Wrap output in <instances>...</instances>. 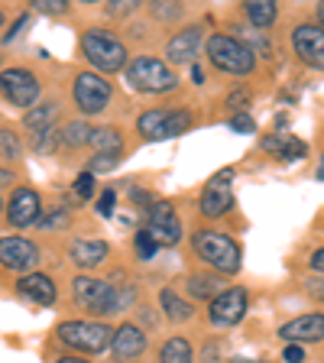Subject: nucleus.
<instances>
[{
  "label": "nucleus",
  "instance_id": "1",
  "mask_svg": "<svg viewBox=\"0 0 324 363\" xmlns=\"http://www.w3.org/2000/svg\"><path fill=\"white\" fill-rule=\"evenodd\" d=\"M191 250H195V257L201 259V263H208L214 272H220V276H234L243 266L240 243L230 234H224V230H208V227L195 230V234H191Z\"/></svg>",
  "mask_w": 324,
  "mask_h": 363
},
{
  "label": "nucleus",
  "instance_id": "2",
  "mask_svg": "<svg viewBox=\"0 0 324 363\" xmlns=\"http://www.w3.org/2000/svg\"><path fill=\"white\" fill-rule=\"evenodd\" d=\"M123 78L140 94H169L179 88V75L156 55H136L130 65H123Z\"/></svg>",
  "mask_w": 324,
  "mask_h": 363
},
{
  "label": "nucleus",
  "instance_id": "3",
  "mask_svg": "<svg viewBox=\"0 0 324 363\" xmlns=\"http://www.w3.org/2000/svg\"><path fill=\"white\" fill-rule=\"evenodd\" d=\"M82 52L98 68V75H113V72H123V65H127V45L101 26H91L82 33Z\"/></svg>",
  "mask_w": 324,
  "mask_h": 363
},
{
  "label": "nucleus",
  "instance_id": "4",
  "mask_svg": "<svg viewBox=\"0 0 324 363\" xmlns=\"http://www.w3.org/2000/svg\"><path fill=\"white\" fill-rule=\"evenodd\" d=\"M113 328L107 321H62L55 328V340L75 354H104L111 347Z\"/></svg>",
  "mask_w": 324,
  "mask_h": 363
},
{
  "label": "nucleus",
  "instance_id": "5",
  "mask_svg": "<svg viewBox=\"0 0 324 363\" xmlns=\"http://www.w3.org/2000/svg\"><path fill=\"white\" fill-rule=\"evenodd\" d=\"M208 59H211V65L218 72L237 75V78L250 75L257 68V55L250 52V45L237 36H227V33H214L208 39Z\"/></svg>",
  "mask_w": 324,
  "mask_h": 363
},
{
  "label": "nucleus",
  "instance_id": "6",
  "mask_svg": "<svg viewBox=\"0 0 324 363\" xmlns=\"http://www.w3.org/2000/svg\"><path fill=\"white\" fill-rule=\"evenodd\" d=\"M72 302L91 315H117V286L94 276H75L72 279Z\"/></svg>",
  "mask_w": 324,
  "mask_h": 363
},
{
  "label": "nucleus",
  "instance_id": "7",
  "mask_svg": "<svg viewBox=\"0 0 324 363\" xmlns=\"http://www.w3.org/2000/svg\"><path fill=\"white\" fill-rule=\"evenodd\" d=\"M111 98H113L111 82H107L104 75H98V72H78V75L72 78V101H75V107L84 117L104 113Z\"/></svg>",
  "mask_w": 324,
  "mask_h": 363
},
{
  "label": "nucleus",
  "instance_id": "8",
  "mask_svg": "<svg viewBox=\"0 0 324 363\" xmlns=\"http://www.w3.org/2000/svg\"><path fill=\"white\" fill-rule=\"evenodd\" d=\"M234 204V169H218L198 195V211L208 220L224 218Z\"/></svg>",
  "mask_w": 324,
  "mask_h": 363
},
{
  "label": "nucleus",
  "instance_id": "9",
  "mask_svg": "<svg viewBox=\"0 0 324 363\" xmlns=\"http://www.w3.org/2000/svg\"><path fill=\"white\" fill-rule=\"evenodd\" d=\"M0 94L10 101L13 107H23L30 111L33 104L39 101V78L33 68L26 65H13L0 72Z\"/></svg>",
  "mask_w": 324,
  "mask_h": 363
},
{
  "label": "nucleus",
  "instance_id": "10",
  "mask_svg": "<svg viewBox=\"0 0 324 363\" xmlns=\"http://www.w3.org/2000/svg\"><path fill=\"white\" fill-rule=\"evenodd\" d=\"M146 234L156 240V247H175L181 243V220L175 214L172 201H152L146 211Z\"/></svg>",
  "mask_w": 324,
  "mask_h": 363
},
{
  "label": "nucleus",
  "instance_id": "11",
  "mask_svg": "<svg viewBox=\"0 0 324 363\" xmlns=\"http://www.w3.org/2000/svg\"><path fill=\"white\" fill-rule=\"evenodd\" d=\"M39 259H43V253H39V247L30 240V237H0V266L4 269H13V272H26L36 269Z\"/></svg>",
  "mask_w": 324,
  "mask_h": 363
},
{
  "label": "nucleus",
  "instance_id": "12",
  "mask_svg": "<svg viewBox=\"0 0 324 363\" xmlns=\"http://www.w3.org/2000/svg\"><path fill=\"white\" fill-rule=\"evenodd\" d=\"M247 315V289L243 286H234V289H224L211 298L208 305V318H211V325L218 328H234L243 321Z\"/></svg>",
  "mask_w": 324,
  "mask_h": 363
},
{
  "label": "nucleus",
  "instance_id": "13",
  "mask_svg": "<svg viewBox=\"0 0 324 363\" xmlns=\"http://www.w3.org/2000/svg\"><path fill=\"white\" fill-rule=\"evenodd\" d=\"M146 347H150V337H146V331L140 325H133V321H127V325L113 328V337H111V357L117 363H136L140 357L146 354Z\"/></svg>",
  "mask_w": 324,
  "mask_h": 363
},
{
  "label": "nucleus",
  "instance_id": "14",
  "mask_svg": "<svg viewBox=\"0 0 324 363\" xmlns=\"http://www.w3.org/2000/svg\"><path fill=\"white\" fill-rule=\"evenodd\" d=\"M204 43V26L201 23H191V26H181L172 39L166 43V65H195L198 52H201Z\"/></svg>",
  "mask_w": 324,
  "mask_h": 363
},
{
  "label": "nucleus",
  "instance_id": "15",
  "mask_svg": "<svg viewBox=\"0 0 324 363\" xmlns=\"http://www.w3.org/2000/svg\"><path fill=\"white\" fill-rule=\"evenodd\" d=\"M292 49L308 68H324V30L318 23H298L292 30Z\"/></svg>",
  "mask_w": 324,
  "mask_h": 363
},
{
  "label": "nucleus",
  "instance_id": "16",
  "mask_svg": "<svg viewBox=\"0 0 324 363\" xmlns=\"http://www.w3.org/2000/svg\"><path fill=\"white\" fill-rule=\"evenodd\" d=\"M279 337L289 344H321L324 340V315L321 311H308V315H298L292 321L279 328Z\"/></svg>",
  "mask_w": 324,
  "mask_h": 363
},
{
  "label": "nucleus",
  "instance_id": "17",
  "mask_svg": "<svg viewBox=\"0 0 324 363\" xmlns=\"http://www.w3.org/2000/svg\"><path fill=\"white\" fill-rule=\"evenodd\" d=\"M4 211H7V220L13 227H33L43 214V201L33 189H16L13 198L4 204Z\"/></svg>",
  "mask_w": 324,
  "mask_h": 363
},
{
  "label": "nucleus",
  "instance_id": "18",
  "mask_svg": "<svg viewBox=\"0 0 324 363\" xmlns=\"http://www.w3.org/2000/svg\"><path fill=\"white\" fill-rule=\"evenodd\" d=\"M111 247L104 240H94V237H75L68 243V259L78 266V269H98L107 259Z\"/></svg>",
  "mask_w": 324,
  "mask_h": 363
},
{
  "label": "nucleus",
  "instance_id": "19",
  "mask_svg": "<svg viewBox=\"0 0 324 363\" xmlns=\"http://www.w3.org/2000/svg\"><path fill=\"white\" fill-rule=\"evenodd\" d=\"M16 292H20V298H26V302H33V305H52L55 298H59L55 282L49 279V276H43V272H26V276H20Z\"/></svg>",
  "mask_w": 324,
  "mask_h": 363
},
{
  "label": "nucleus",
  "instance_id": "20",
  "mask_svg": "<svg viewBox=\"0 0 324 363\" xmlns=\"http://www.w3.org/2000/svg\"><path fill=\"white\" fill-rule=\"evenodd\" d=\"M259 150L269 152V156L276 159H286V162H295V159H305V152H308V146L302 143V140H295V136L289 133H269L259 140Z\"/></svg>",
  "mask_w": 324,
  "mask_h": 363
},
{
  "label": "nucleus",
  "instance_id": "21",
  "mask_svg": "<svg viewBox=\"0 0 324 363\" xmlns=\"http://www.w3.org/2000/svg\"><path fill=\"white\" fill-rule=\"evenodd\" d=\"M59 101H43V104H33L30 111L23 113V127L26 133L36 136V133H45V130H55V121H59Z\"/></svg>",
  "mask_w": 324,
  "mask_h": 363
},
{
  "label": "nucleus",
  "instance_id": "22",
  "mask_svg": "<svg viewBox=\"0 0 324 363\" xmlns=\"http://www.w3.org/2000/svg\"><path fill=\"white\" fill-rule=\"evenodd\" d=\"M159 305H162V315H166L169 321H175V325H181V321H191V318H195L191 302H185L175 289H162V292H159Z\"/></svg>",
  "mask_w": 324,
  "mask_h": 363
},
{
  "label": "nucleus",
  "instance_id": "23",
  "mask_svg": "<svg viewBox=\"0 0 324 363\" xmlns=\"http://www.w3.org/2000/svg\"><path fill=\"white\" fill-rule=\"evenodd\" d=\"M243 13H247L253 30H269L272 23H276V16H279V7H276L272 0H247V4H243Z\"/></svg>",
  "mask_w": 324,
  "mask_h": 363
},
{
  "label": "nucleus",
  "instance_id": "24",
  "mask_svg": "<svg viewBox=\"0 0 324 363\" xmlns=\"http://www.w3.org/2000/svg\"><path fill=\"white\" fill-rule=\"evenodd\" d=\"M166 117H169L166 107L140 113V121H136V133L143 136V140H166Z\"/></svg>",
  "mask_w": 324,
  "mask_h": 363
},
{
  "label": "nucleus",
  "instance_id": "25",
  "mask_svg": "<svg viewBox=\"0 0 324 363\" xmlns=\"http://www.w3.org/2000/svg\"><path fill=\"white\" fill-rule=\"evenodd\" d=\"M159 363H195V350H191L189 337L172 334V337L162 344V350H159Z\"/></svg>",
  "mask_w": 324,
  "mask_h": 363
},
{
  "label": "nucleus",
  "instance_id": "26",
  "mask_svg": "<svg viewBox=\"0 0 324 363\" xmlns=\"http://www.w3.org/2000/svg\"><path fill=\"white\" fill-rule=\"evenodd\" d=\"M88 146H94V152H123V136L117 127H94L88 133Z\"/></svg>",
  "mask_w": 324,
  "mask_h": 363
},
{
  "label": "nucleus",
  "instance_id": "27",
  "mask_svg": "<svg viewBox=\"0 0 324 363\" xmlns=\"http://www.w3.org/2000/svg\"><path fill=\"white\" fill-rule=\"evenodd\" d=\"M88 133H91L88 123L72 121V123H65V127H62L59 143L65 146V150H82V146H88Z\"/></svg>",
  "mask_w": 324,
  "mask_h": 363
},
{
  "label": "nucleus",
  "instance_id": "28",
  "mask_svg": "<svg viewBox=\"0 0 324 363\" xmlns=\"http://www.w3.org/2000/svg\"><path fill=\"white\" fill-rule=\"evenodd\" d=\"M0 159L4 162H20L23 159V140L10 127H0Z\"/></svg>",
  "mask_w": 324,
  "mask_h": 363
},
{
  "label": "nucleus",
  "instance_id": "29",
  "mask_svg": "<svg viewBox=\"0 0 324 363\" xmlns=\"http://www.w3.org/2000/svg\"><path fill=\"white\" fill-rule=\"evenodd\" d=\"M189 292H191V298H201V302H208V298H214L218 295V282L214 279H208V276H189Z\"/></svg>",
  "mask_w": 324,
  "mask_h": 363
},
{
  "label": "nucleus",
  "instance_id": "30",
  "mask_svg": "<svg viewBox=\"0 0 324 363\" xmlns=\"http://www.w3.org/2000/svg\"><path fill=\"white\" fill-rule=\"evenodd\" d=\"M121 159H123V152H94L88 172L91 175H94V172H111V169L121 166Z\"/></svg>",
  "mask_w": 324,
  "mask_h": 363
},
{
  "label": "nucleus",
  "instance_id": "31",
  "mask_svg": "<svg viewBox=\"0 0 324 363\" xmlns=\"http://www.w3.org/2000/svg\"><path fill=\"white\" fill-rule=\"evenodd\" d=\"M150 10L159 23H175L185 16V4H152Z\"/></svg>",
  "mask_w": 324,
  "mask_h": 363
},
{
  "label": "nucleus",
  "instance_id": "32",
  "mask_svg": "<svg viewBox=\"0 0 324 363\" xmlns=\"http://www.w3.org/2000/svg\"><path fill=\"white\" fill-rule=\"evenodd\" d=\"M133 250H136V257L140 259H152L159 253V247H156V240H152L146 230H136V237H133Z\"/></svg>",
  "mask_w": 324,
  "mask_h": 363
},
{
  "label": "nucleus",
  "instance_id": "33",
  "mask_svg": "<svg viewBox=\"0 0 324 363\" xmlns=\"http://www.w3.org/2000/svg\"><path fill=\"white\" fill-rule=\"evenodd\" d=\"M224 107L227 111H234V113H247L250 107V91L247 88H234L230 94L224 98Z\"/></svg>",
  "mask_w": 324,
  "mask_h": 363
},
{
  "label": "nucleus",
  "instance_id": "34",
  "mask_svg": "<svg viewBox=\"0 0 324 363\" xmlns=\"http://www.w3.org/2000/svg\"><path fill=\"white\" fill-rule=\"evenodd\" d=\"M227 127L234 130V133H257V123H253V117H250V113H230Z\"/></svg>",
  "mask_w": 324,
  "mask_h": 363
},
{
  "label": "nucleus",
  "instance_id": "35",
  "mask_svg": "<svg viewBox=\"0 0 324 363\" xmlns=\"http://www.w3.org/2000/svg\"><path fill=\"white\" fill-rule=\"evenodd\" d=\"M33 10H39V13L62 16V13H68V0H33Z\"/></svg>",
  "mask_w": 324,
  "mask_h": 363
},
{
  "label": "nucleus",
  "instance_id": "36",
  "mask_svg": "<svg viewBox=\"0 0 324 363\" xmlns=\"http://www.w3.org/2000/svg\"><path fill=\"white\" fill-rule=\"evenodd\" d=\"M33 146H36L39 152H49L59 146V130H45V133H36L33 136Z\"/></svg>",
  "mask_w": 324,
  "mask_h": 363
},
{
  "label": "nucleus",
  "instance_id": "37",
  "mask_svg": "<svg viewBox=\"0 0 324 363\" xmlns=\"http://www.w3.org/2000/svg\"><path fill=\"white\" fill-rule=\"evenodd\" d=\"M104 10L111 16H133L136 10H140V4H133V0H113V4H107Z\"/></svg>",
  "mask_w": 324,
  "mask_h": 363
},
{
  "label": "nucleus",
  "instance_id": "38",
  "mask_svg": "<svg viewBox=\"0 0 324 363\" xmlns=\"http://www.w3.org/2000/svg\"><path fill=\"white\" fill-rule=\"evenodd\" d=\"M72 189H75L78 198H91V195H94V175H91V172H82V175L75 179V185H72Z\"/></svg>",
  "mask_w": 324,
  "mask_h": 363
},
{
  "label": "nucleus",
  "instance_id": "39",
  "mask_svg": "<svg viewBox=\"0 0 324 363\" xmlns=\"http://www.w3.org/2000/svg\"><path fill=\"white\" fill-rule=\"evenodd\" d=\"M65 211H62V208H59V211H52V214H39V220H36V224L39 227H43V230H55V227H65Z\"/></svg>",
  "mask_w": 324,
  "mask_h": 363
},
{
  "label": "nucleus",
  "instance_id": "40",
  "mask_svg": "<svg viewBox=\"0 0 324 363\" xmlns=\"http://www.w3.org/2000/svg\"><path fill=\"white\" fill-rule=\"evenodd\" d=\"M113 201H117V195H113V189H107L104 195L98 198V214H101V218H111V214H113Z\"/></svg>",
  "mask_w": 324,
  "mask_h": 363
},
{
  "label": "nucleus",
  "instance_id": "41",
  "mask_svg": "<svg viewBox=\"0 0 324 363\" xmlns=\"http://www.w3.org/2000/svg\"><path fill=\"white\" fill-rule=\"evenodd\" d=\"M282 363H305V350L298 344H286L282 350Z\"/></svg>",
  "mask_w": 324,
  "mask_h": 363
},
{
  "label": "nucleus",
  "instance_id": "42",
  "mask_svg": "<svg viewBox=\"0 0 324 363\" xmlns=\"http://www.w3.org/2000/svg\"><path fill=\"white\" fill-rule=\"evenodd\" d=\"M26 26H30V16L23 13V16H20V20H16V23H13V30H10V33H7V36H4V43H13V39H16V36H20V33H23V30H26Z\"/></svg>",
  "mask_w": 324,
  "mask_h": 363
},
{
  "label": "nucleus",
  "instance_id": "43",
  "mask_svg": "<svg viewBox=\"0 0 324 363\" xmlns=\"http://www.w3.org/2000/svg\"><path fill=\"white\" fill-rule=\"evenodd\" d=\"M16 179H20V175H16L13 169H4V166H0V189H7V185H16Z\"/></svg>",
  "mask_w": 324,
  "mask_h": 363
},
{
  "label": "nucleus",
  "instance_id": "44",
  "mask_svg": "<svg viewBox=\"0 0 324 363\" xmlns=\"http://www.w3.org/2000/svg\"><path fill=\"white\" fill-rule=\"evenodd\" d=\"M321 266H324V250L318 247L315 253H311V269H315V272H321Z\"/></svg>",
  "mask_w": 324,
  "mask_h": 363
},
{
  "label": "nucleus",
  "instance_id": "45",
  "mask_svg": "<svg viewBox=\"0 0 324 363\" xmlns=\"http://www.w3.org/2000/svg\"><path fill=\"white\" fill-rule=\"evenodd\" d=\"M55 363H91V360H84V357H78V354H65V357H59Z\"/></svg>",
  "mask_w": 324,
  "mask_h": 363
},
{
  "label": "nucleus",
  "instance_id": "46",
  "mask_svg": "<svg viewBox=\"0 0 324 363\" xmlns=\"http://www.w3.org/2000/svg\"><path fill=\"white\" fill-rule=\"evenodd\" d=\"M214 360H218V347L211 344V347H204V363H214Z\"/></svg>",
  "mask_w": 324,
  "mask_h": 363
},
{
  "label": "nucleus",
  "instance_id": "47",
  "mask_svg": "<svg viewBox=\"0 0 324 363\" xmlns=\"http://www.w3.org/2000/svg\"><path fill=\"white\" fill-rule=\"evenodd\" d=\"M191 78H195V84H201V82H204V72H201V65H191Z\"/></svg>",
  "mask_w": 324,
  "mask_h": 363
},
{
  "label": "nucleus",
  "instance_id": "48",
  "mask_svg": "<svg viewBox=\"0 0 324 363\" xmlns=\"http://www.w3.org/2000/svg\"><path fill=\"white\" fill-rule=\"evenodd\" d=\"M4 23H7V13H4V10H0V30H4Z\"/></svg>",
  "mask_w": 324,
  "mask_h": 363
},
{
  "label": "nucleus",
  "instance_id": "49",
  "mask_svg": "<svg viewBox=\"0 0 324 363\" xmlns=\"http://www.w3.org/2000/svg\"><path fill=\"white\" fill-rule=\"evenodd\" d=\"M0 211H4V198H0Z\"/></svg>",
  "mask_w": 324,
  "mask_h": 363
},
{
  "label": "nucleus",
  "instance_id": "50",
  "mask_svg": "<svg viewBox=\"0 0 324 363\" xmlns=\"http://www.w3.org/2000/svg\"><path fill=\"white\" fill-rule=\"evenodd\" d=\"M234 363H250V360H234Z\"/></svg>",
  "mask_w": 324,
  "mask_h": 363
}]
</instances>
